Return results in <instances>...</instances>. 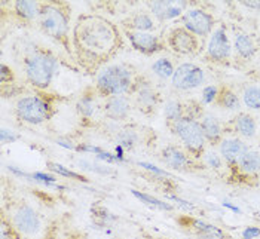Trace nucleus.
Instances as JSON below:
<instances>
[{"mask_svg":"<svg viewBox=\"0 0 260 239\" xmlns=\"http://www.w3.org/2000/svg\"><path fill=\"white\" fill-rule=\"evenodd\" d=\"M216 107H220L224 110H240L241 109V98L238 95V92L228 83L220 85L219 86V92H217V97L214 104Z\"/></svg>","mask_w":260,"mask_h":239,"instance_id":"26","label":"nucleus"},{"mask_svg":"<svg viewBox=\"0 0 260 239\" xmlns=\"http://www.w3.org/2000/svg\"><path fill=\"white\" fill-rule=\"evenodd\" d=\"M200 123L207 144L210 147H219L223 139H224L223 123L211 113H205L204 118L200 120Z\"/></svg>","mask_w":260,"mask_h":239,"instance_id":"24","label":"nucleus"},{"mask_svg":"<svg viewBox=\"0 0 260 239\" xmlns=\"http://www.w3.org/2000/svg\"><path fill=\"white\" fill-rule=\"evenodd\" d=\"M125 38H128L131 46L144 55H155L167 48V42L155 33H143V31H123Z\"/></svg>","mask_w":260,"mask_h":239,"instance_id":"18","label":"nucleus"},{"mask_svg":"<svg viewBox=\"0 0 260 239\" xmlns=\"http://www.w3.org/2000/svg\"><path fill=\"white\" fill-rule=\"evenodd\" d=\"M242 6L248 8V9H256V11H260V2L259 0H251V2H241Z\"/></svg>","mask_w":260,"mask_h":239,"instance_id":"40","label":"nucleus"},{"mask_svg":"<svg viewBox=\"0 0 260 239\" xmlns=\"http://www.w3.org/2000/svg\"><path fill=\"white\" fill-rule=\"evenodd\" d=\"M152 139H155V131L146 126L134 125V123H129L115 132V141H116L118 150H122V149L136 150L143 144L149 146L152 143Z\"/></svg>","mask_w":260,"mask_h":239,"instance_id":"14","label":"nucleus"},{"mask_svg":"<svg viewBox=\"0 0 260 239\" xmlns=\"http://www.w3.org/2000/svg\"><path fill=\"white\" fill-rule=\"evenodd\" d=\"M204 163L207 165V168L208 169H213L214 173H217V174H220V173H226V165H224V160L220 156V153H217V152H214L213 149L211 150H207L205 152V155H204Z\"/></svg>","mask_w":260,"mask_h":239,"instance_id":"32","label":"nucleus"},{"mask_svg":"<svg viewBox=\"0 0 260 239\" xmlns=\"http://www.w3.org/2000/svg\"><path fill=\"white\" fill-rule=\"evenodd\" d=\"M46 166H48L51 171H54V173L60 174V176H62V177H69V179L78 180V181H88L86 177H83V176H80V174H76V173H73V171L67 169L66 166H62V165L57 163V162H48V163H46Z\"/></svg>","mask_w":260,"mask_h":239,"instance_id":"34","label":"nucleus"},{"mask_svg":"<svg viewBox=\"0 0 260 239\" xmlns=\"http://www.w3.org/2000/svg\"><path fill=\"white\" fill-rule=\"evenodd\" d=\"M217 92H219V86L216 85H208L202 89V97L201 101L204 106H210V104H214L216 97H217Z\"/></svg>","mask_w":260,"mask_h":239,"instance_id":"36","label":"nucleus"},{"mask_svg":"<svg viewBox=\"0 0 260 239\" xmlns=\"http://www.w3.org/2000/svg\"><path fill=\"white\" fill-rule=\"evenodd\" d=\"M131 193L137 198L139 200H141L143 203H146V205H149V207H152V208H155V210H160V211H173L174 210V207L173 205H170V203H167V202H164V200L158 199V198H155V196H152V195H149V193H143V192H139V190H131Z\"/></svg>","mask_w":260,"mask_h":239,"instance_id":"30","label":"nucleus"},{"mask_svg":"<svg viewBox=\"0 0 260 239\" xmlns=\"http://www.w3.org/2000/svg\"><path fill=\"white\" fill-rule=\"evenodd\" d=\"M180 24L204 40L210 38L216 30L217 18L202 6H192L180 17Z\"/></svg>","mask_w":260,"mask_h":239,"instance_id":"11","label":"nucleus"},{"mask_svg":"<svg viewBox=\"0 0 260 239\" xmlns=\"http://www.w3.org/2000/svg\"><path fill=\"white\" fill-rule=\"evenodd\" d=\"M58 97L48 91H36L31 95L21 97L15 104L17 119L28 125H42L57 113Z\"/></svg>","mask_w":260,"mask_h":239,"instance_id":"5","label":"nucleus"},{"mask_svg":"<svg viewBox=\"0 0 260 239\" xmlns=\"http://www.w3.org/2000/svg\"><path fill=\"white\" fill-rule=\"evenodd\" d=\"M9 9L14 12V15L21 21H38L40 11V2H24V0H18L14 2Z\"/></svg>","mask_w":260,"mask_h":239,"instance_id":"27","label":"nucleus"},{"mask_svg":"<svg viewBox=\"0 0 260 239\" xmlns=\"http://www.w3.org/2000/svg\"><path fill=\"white\" fill-rule=\"evenodd\" d=\"M205 80L204 70L195 62H183L180 64L173 78H171V85L176 91H192L200 88Z\"/></svg>","mask_w":260,"mask_h":239,"instance_id":"16","label":"nucleus"},{"mask_svg":"<svg viewBox=\"0 0 260 239\" xmlns=\"http://www.w3.org/2000/svg\"><path fill=\"white\" fill-rule=\"evenodd\" d=\"M58 67L60 61L55 52L43 46L35 48L22 61L25 80L35 91H48L58 73Z\"/></svg>","mask_w":260,"mask_h":239,"instance_id":"4","label":"nucleus"},{"mask_svg":"<svg viewBox=\"0 0 260 239\" xmlns=\"http://www.w3.org/2000/svg\"><path fill=\"white\" fill-rule=\"evenodd\" d=\"M24 236H38L42 230V219L35 207L15 193L3 190L2 207Z\"/></svg>","mask_w":260,"mask_h":239,"instance_id":"6","label":"nucleus"},{"mask_svg":"<svg viewBox=\"0 0 260 239\" xmlns=\"http://www.w3.org/2000/svg\"><path fill=\"white\" fill-rule=\"evenodd\" d=\"M144 75L126 62H113L104 67L95 76V91L100 98H109L116 95L131 97Z\"/></svg>","mask_w":260,"mask_h":239,"instance_id":"3","label":"nucleus"},{"mask_svg":"<svg viewBox=\"0 0 260 239\" xmlns=\"http://www.w3.org/2000/svg\"><path fill=\"white\" fill-rule=\"evenodd\" d=\"M20 139L14 131L8 129V128H2V132H0V141L2 144H9V143H14Z\"/></svg>","mask_w":260,"mask_h":239,"instance_id":"37","label":"nucleus"},{"mask_svg":"<svg viewBox=\"0 0 260 239\" xmlns=\"http://www.w3.org/2000/svg\"><path fill=\"white\" fill-rule=\"evenodd\" d=\"M164 118H165V125H171L177 120L183 119L184 118V101H167L164 106Z\"/></svg>","mask_w":260,"mask_h":239,"instance_id":"28","label":"nucleus"},{"mask_svg":"<svg viewBox=\"0 0 260 239\" xmlns=\"http://www.w3.org/2000/svg\"><path fill=\"white\" fill-rule=\"evenodd\" d=\"M120 27L123 31H143V33H152L156 27L155 17L150 12H133L128 17L120 20Z\"/></svg>","mask_w":260,"mask_h":239,"instance_id":"22","label":"nucleus"},{"mask_svg":"<svg viewBox=\"0 0 260 239\" xmlns=\"http://www.w3.org/2000/svg\"><path fill=\"white\" fill-rule=\"evenodd\" d=\"M133 106L146 116L155 115L159 104L162 103V95L158 91V88L153 85V82L149 78H143L141 82L137 85L136 91L131 95Z\"/></svg>","mask_w":260,"mask_h":239,"instance_id":"13","label":"nucleus"},{"mask_svg":"<svg viewBox=\"0 0 260 239\" xmlns=\"http://www.w3.org/2000/svg\"><path fill=\"white\" fill-rule=\"evenodd\" d=\"M159 160L180 174H204L208 171L204 160L193 158L180 144H167L160 149Z\"/></svg>","mask_w":260,"mask_h":239,"instance_id":"9","label":"nucleus"},{"mask_svg":"<svg viewBox=\"0 0 260 239\" xmlns=\"http://www.w3.org/2000/svg\"><path fill=\"white\" fill-rule=\"evenodd\" d=\"M167 128L174 137H177L184 150H187L193 158L202 160L205 152L208 150V144L204 137L200 120L183 118L171 125H167Z\"/></svg>","mask_w":260,"mask_h":239,"instance_id":"8","label":"nucleus"},{"mask_svg":"<svg viewBox=\"0 0 260 239\" xmlns=\"http://www.w3.org/2000/svg\"><path fill=\"white\" fill-rule=\"evenodd\" d=\"M99 98L100 97H99L94 86H89V88L82 91L79 98L76 100V113L79 115L80 119L91 120L94 118L97 110L101 109L100 104H99Z\"/></svg>","mask_w":260,"mask_h":239,"instance_id":"23","label":"nucleus"},{"mask_svg":"<svg viewBox=\"0 0 260 239\" xmlns=\"http://www.w3.org/2000/svg\"><path fill=\"white\" fill-rule=\"evenodd\" d=\"M244 238L245 239H251L254 238V236H259L260 235V229H256V227H247L245 230H244Z\"/></svg>","mask_w":260,"mask_h":239,"instance_id":"39","label":"nucleus"},{"mask_svg":"<svg viewBox=\"0 0 260 239\" xmlns=\"http://www.w3.org/2000/svg\"><path fill=\"white\" fill-rule=\"evenodd\" d=\"M152 72L160 79H171L176 72V67L168 58H159L152 64Z\"/></svg>","mask_w":260,"mask_h":239,"instance_id":"31","label":"nucleus"},{"mask_svg":"<svg viewBox=\"0 0 260 239\" xmlns=\"http://www.w3.org/2000/svg\"><path fill=\"white\" fill-rule=\"evenodd\" d=\"M62 239H88V236L78 229H70Z\"/></svg>","mask_w":260,"mask_h":239,"instance_id":"38","label":"nucleus"},{"mask_svg":"<svg viewBox=\"0 0 260 239\" xmlns=\"http://www.w3.org/2000/svg\"><path fill=\"white\" fill-rule=\"evenodd\" d=\"M70 20H72V5L67 2H40L38 25L40 31L49 39L57 42L66 52H72V38H70Z\"/></svg>","mask_w":260,"mask_h":239,"instance_id":"2","label":"nucleus"},{"mask_svg":"<svg viewBox=\"0 0 260 239\" xmlns=\"http://www.w3.org/2000/svg\"><path fill=\"white\" fill-rule=\"evenodd\" d=\"M70 40L73 58L89 76H97L125 46L119 25L99 14H80Z\"/></svg>","mask_w":260,"mask_h":239,"instance_id":"1","label":"nucleus"},{"mask_svg":"<svg viewBox=\"0 0 260 239\" xmlns=\"http://www.w3.org/2000/svg\"><path fill=\"white\" fill-rule=\"evenodd\" d=\"M147 8L150 9V14H153V17L160 22L164 21H170L173 18L181 17L189 8L190 3L187 2H149Z\"/></svg>","mask_w":260,"mask_h":239,"instance_id":"20","label":"nucleus"},{"mask_svg":"<svg viewBox=\"0 0 260 239\" xmlns=\"http://www.w3.org/2000/svg\"><path fill=\"white\" fill-rule=\"evenodd\" d=\"M224 181L229 186L240 189H256L260 186V152L256 149H248L238 162L228 168Z\"/></svg>","mask_w":260,"mask_h":239,"instance_id":"7","label":"nucleus"},{"mask_svg":"<svg viewBox=\"0 0 260 239\" xmlns=\"http://www.w3.org/2000/svg\"><path fill=\"white\" fill-rule=\"evenodd\" d=\"M133 107L134 106H133L131 97L116 95V97H109L104 100L101 106V112L106 119L113 120V122H125L129 118Z\"/></svg>","mask_w":260,"mask_h":239,"instance_id":"19","label":"nucleus"},{"mask_svg":"<svg viewBox=\"0 0 260 239\" xmlns=\"http://www.w3.org/2000/svg\"><path fill=\"white\" fill-rule=\"evenodd\" d=\"M176 221L183 232L198 239H231L220 227L193 216H179Z\"/></svg>","mask_w":260,"mask_h":239,"instance_id":"15","label":"nucleus"},{"mask_svg":"<svg viewBox=\"0 0 260 239\" xmlns=\"http://www.w3.org/2000/svg\"><path fill=\"white\" fill-rule=\"evenodd\" d=\"M0 83H2V86H9V85L15 83L14 70L5 62H2V65H0Z\"/></svg>","mask_w":260,"mask_h":239,"instance_id":"35","label":"nucleus"},{"mask_svg":"<svg viewBox=\"0 0 260 239\" xmlns=\"http://www.w3.org/2000/svg\"><path fill=\"white\" fill-rule=\"evenodd\" d=\"M231 58H232V45L228 36L226 27L221 24L210 36L204 54V60L213 62L216 65H228L231 62Z\"/></svg>","mask_w":260,"mask_h":239,"instance_id":"12","label":"nucleus"},{"mask_svg":"<svg viewBox=\"0 0 260 239\" xmlns=\"http://www.w3.org/2000/svg\"><path fill=\"white\" fill-rule=\"evenodd\" d=\"M167 48L181 57H193L202 51V39L184 28L183 25H174L167 33Z\"/></svg>","mask_w":260,"mask_h":239,"instance_id":"10","label":"nucleus"},{"mask_svg":"<svg viewBox=\"0 0 260 239\" xmlns=\"http://www.w3.org/2000/svg\"><path fill=\"white\" fill-rule=\"evenodd\" d=\"M242 101L250 110H259L260 109V86H248L244 89Z\"/></svg>","mask_w":260,"mask_h":239,"instance_id":"33","label":"nucleus"},{"mask_svg":"<svg viewBox=\"0 0 260 239\" xmlns=\"http://www.w3.org/2000/svg\"><path fill=\"white\" fill-rule=\"evenodd\" d=\"M223 131L224 135L231 134L232 137L240 139H254L257 134V122L248 112H238L232 119L223 123Z\"/></svg>","mask_w":260,"mask_h":239,"instance_id":"17","label":"nucleus"},{"mask_svg":"<svg viewBox=\"0 0 260 239\" xmlns=\"http://www.w3.org/2000/svg\"><path fill=\"white\" fill-rule=\"evenodd\" d=\"M234 46L237 57L244 61H250L254 58L257 52V46L254 39L244 30H235L234 35Z\"/></svg>","mask_w":260,"mask_h":239,"instance_id":"25","label":"nucleus"},{"mask_svg":"<svg viewBox=\"0 0 260 239\" xmlns=\"http://www.w3.org/2000/svg\"><path fill=\"white\" fill-rule=\"evenodd\" d=\"M22 233L3 208H0V239H22Z\"/></svg>","mask_w":260,"mask_h":239,"instance_id":"29","label":"nucleus"},{"mask_svg":"<svg viewBox=\"0 0 260 239\" xmlns=\"http://www.w3.org/2000/svg\"><path fill=\"white\" fill-rule=\"evenodd\" d=\"M248 144L240 137H224L219 146V153L224 160L226 169L234 166L241 156L248 150Z\"/></svg>","mask_w":260,"mask_h":239,"instance_id":"21","label":"nucleus"}]
</instances>
